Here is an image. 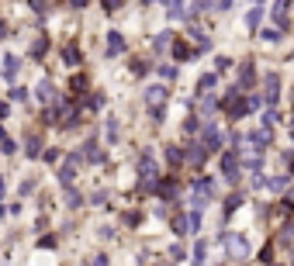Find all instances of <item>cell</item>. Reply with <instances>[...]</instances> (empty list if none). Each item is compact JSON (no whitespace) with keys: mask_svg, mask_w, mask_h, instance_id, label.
I'll return each instance as SVG.
<instances>
[{"mask_svg":"<svg viewBox=\"0 0 294 266\" xmlns=\"http://www.w3.org/2000/svg\"><path fill=\"white\" fill-rule=\"evenodd\" d=\"M222 111H225V118H229V121H242L246 114H253V104H249V94H242L239 87H232V90H225V94H222Z\"/></svg>","mask_w":294,"mask_h":266,"instance_id":"1","label":"cell"},{"mask_svg":"<svg viewBox=\"0 0 294 266\" xmlns=\"http://www.w3.org/2000/svg\"><path fill=\"white\" fill-rule=\"evenodd\" d=\"M218 170H222V180L235 187V183L242 180V149H225V152H222Z\"/></svg>","mask_w":294,"mask_h":266,"instance_id":"2","label":"cell"},{"mask_svg":"<svg viewBox=\"0 0 294 266\" xmlns=\"http://www.w3.org/2000/svg\"><path fill=\"white\" fill-rule=\"evenodd\" d=\"M211 201H215V180L211 176H197L194 183H191V204L197 211H204Z\"/></svg>","mask_w":294,"mask_h":266,"instance_id":"3","label":"cell"},{"mask_svg":"<svg viewBox=\"0 0 294 266\" xmlns=\"http://www.w3.org/2000/svg\"><path fill=\"white\" fill-rule=\"evenodd\" d=\"M270 142H274V138H270V128H263V125L246 132V145H249V152H256V156H267Z\"/></svg>","mask_w":294,"mask_h":266,"instance_id":"4","label":"cell"},{"mask_svg":"<svg viewBox=\"0 0 294 266\" xmlns=\"http://www.w3.org/2000/svg\"><path fill=\"white\" fill-rule=\"evenodd\" d=\"M256 80H260V69H256V59H242L239 62V90H253Z\"/></svg>","mask_w":294,"mask_h":266,"instance_id":"5","label":"cell"},{"mask_svg":"<svg viewBox=\"0 0 294 266\" xmlns=\"http://www.w3.org/2000/svg\"><path fill=\"white\" fill-rule=\"evenodd\" d=\"M222 142H225L222 128H218L215 121H204V128H201V145H204L208 152H218V149H222Z\"/></svg>","mask_w":294,"mask_h":266,"instance_id":"6","label":"cell"},{"mask_svg":"<svg viewBox=\"0 0 294 266\" xmlns=\"http://www.w3.org/2000/svg\"><path fill=\"white\" fill-rule=\"evenodd\" d=\"M166 87H163V83H153V87H145V104H149V111H153V107H163V104H166Z\"/></svg>","mask_w":294,"mask_h":266,"instance_id":"7","label":"cell"},{"mask_svg":"<svg viewBox=\"0 0 294 266\" xmlns=\"http://www.w3.org/2000/svg\"><path fill=\"white\" fill-rule=\"evenodd\" d=\"M183 152H187V163H191V166H197V170H201V166L208 163V156H211V152L204 149L201 142H191V145H187Z\"/></svg>","mask_w":294,"mask_h":266,"instance_id":"8","label":"cell"},{"mask_svg":"<svg viewBox=\"0 0 294 266\" xmlns=\"http://www.w3.org/2000/svg\"><path fill=\"white\" fill-rule=\"evenodd\" d=\"M280 249H287V252H294V221H284L280 225V232H277V239H274Z\"/></svg>","mask_w":294,"mask_h":266,"instance_id":"9","label":"cell"},{"mask_svg":"<svg viewBox=\"0 0 294 266\" xmlns=\"http://www.w3.org/2000/svg\"><path fill=\"white\" fill-rule=\"evenodd\" d=\"M242 201H246V197H242V194H239V190H235V194H229V197H225V204H222V225H225V221H229V218H232L235 211L242 208Z\"/></svg>","mask_w":294,"mask_h":266,"instance_id":"10","label":"cell"},{"mask_svg":"<svg viewBox=\"0 0 294 266\" xmlns=\"http://www.w3.org/2000/svg\"><path fill=\"white\" fill-rule=\"evenodd\" d=\"M291 180H294L291 173H287V170H280L277 176H267V190H274V194H284V190L291 187Z\"/></svg>","mask_w":294,"mask_h":266,"instance_id":"11","label":"cell"},{"mask_svg":"<svg viewBox=\"0 0 294 266\" xmlns=\"http://www.w3.org/2000/svg\"><path fill=\"white\" fill-rule=\"evenodd\" d=\"M263 18H267L263 7H249V11H246V28H249V35H256V31L263 28Z\"/></svg>","mask_w":294,"mask_h":266,"instance_id":"12","label":"cell"},{"mask_svg":"<svg viewBox=\"0 0 294 266\" xmlns=\"http://www.w3.org/2000/svg\"><path fill=\"white\" fill-rule=\"evenodd\" d=\"M35 94H39V100H42V104L56 107V87H52V80H42L39 87H35Z\"/></svg>","mask_w":294,"mask_h":266,"instance_id":"13","label":"cell"},{"mask_svg":"<svg viewBox=\"0 0 294 266\" xmlns=\"http://www.w3.org/2000/svg\"><path fill=\"white\" fill-rule=\"evenodd\" d=\"M215 87H218V73H201V76H197V83H194L197 97H204L208 90H215Z\"/></svg>","mask_w":294,"mask_h":266,"instance_id":"14","label":"cell"},{"mask_svg":"<svg viewBox=\"0 0 294 266\" xmlns=\"http://www.w3.org/2000/svg\"><path fill=\"white\" fill-rule=\"evenodd\" d=\"M125 52V35L121 31H107V56H121Z\"/></svg>","mask_w":294,"mask_h":266,"instance_id":"15","label":"cell"},{"mask_svg":"<svg viewBox=\"0 0 294 266\" xmlns=\"http://www.w3.org/2000/svg\"><path fill=\"white\" fill-rule=\"evenodd\" d=\"M173 42H176L173 31H159V35L153 38V52H166V49H173Z\"/></svg>","mask_w":294,"mask_h":266,"instance_id":"16","label":"cell"},{"mask_svg":"<svg viewBox=\"0 0 294 266\" xmlns=\"http://www.w3.org/2000/svg\"><path fill=\"white\" fill-rule=\"evenodd\" d=\"M163 7H166V18H173V21L187 18V7H183V0H163Z\"/></svg>","mask_w":294,"mask_h":266,"instance_id":"17","label":"cell"},{"mask_svg":"<svg viewBox=\"0 0 294 266\" xmlns=\"http://www.w3.org/2000/svg\"><path fill=\"white\" fill-rule=\"evenodd\" d=\"M170 52H173V59H176V62H187V59H191V56H197L194 49H191L187 42H180V38H176V42H173V49H170Z\"/></svg>","mask_w":294,"mask_h":266,"instance_id":"18","label":"cell"},{"mask_svg":"<svg viewBox=\"0 0 294 266\" xmlns=\"http://www.w3.org/2000/svg\"><path fill=\"white\" fill-rule=\"evenodd\" d=\"M166 163L170 166H183L187 163V152L180 149V145H166Z\"/></svg>","mask_w":294,"mask_h":266,"instance_id":"19","label":"cell"},{"mask_svg":"<svg viewBox=\"0 0 294 266\" xmlns=\"http://www.w3.org/2000/svg\"><path fill=\"white\" fill-rule=\"evenodd\" d=\"M215 7V0H194L191 7H187V18H201V14H208Z\"/></svg>","mask_w":294,"mask_h":266,"instance_id":"20","label":"cell"},{"mask_svg":"<svg viewBox=\"0 0 294 266\" xmlns=\"http://www.w3.org/2000/svg\"><path fill=\"white\" fill-rule=\"evenodd\" d=\"M66 208H69V211L83 208V194H80L77 187H66Z\"/></svg>","mask_w":294,"mask_h":266,"instance_id":"21","label":"cell"},{"mask_svg":"<svg viewBox=\"0 0 294 266\" xmlns=\"http://www.w3.org/2000/svg\"><path fill=\"white\" fill-rule=\"evenodd\" d=\"M260 121H263V128H277V125H280V121H284V118H280V111H277V107H267V111H263V118H260Z\"/></svg>","mask_w":294,"mask_h":266,"instance_id":"22","label":"cell"},{"mask_svg":"<svg viewBox=\"0 0 294 266\" xmlns=\"http://www.w3.org/2000/svg\"><path fill=\"white\" fill-rule=\"evenodd\" d=\"M73 166H77V163H73V159H66V166L59 170V183H62V187H69V183H73V176H77Z\"/></svg>","mask_w":294,"mask_h":266,"instance_id":"23","label":"cell"},{"mask_svg":"<svg viewBox=\"0 0 294 266\" xmlns=\"http://www.w3.org/2000/svg\"><path fill=\"white\" fill-rule=\"evenodd\" d=\"M156 194H159V197H176V180H173V176H170V180H159Z\"/></svg>","mask_w":294,"mask_h":266,"instance_id":"24","label":"cell"},{"mask_svg":"<svg viewBox=\"0 0 294 266\" xmlns=\"http://www.w3.org/2000/svg\"><path fill=\"white\" fill-rule=\"evenodd\" d=\"M83 159H87V163H97V159H100L97 138H87V145H83Z\"/></svg>","mask_w":294,"mask_h":266,"instance_id":"25","label":"cell"},{"mask_svg":"<svg viewBox=\"0 0 294 266\" xmlns=\"http://www.w3.org/2000/svg\"><path fill=\"white\" fill-rule=\"evenodd\" d=\"M18 69H21V59L18 56H7V59H4V76H7V80H14Z\"/></svg>","mask_w":294,"mask_h":266,"instance_id":"26","label":"cell"},{"mask_svg":"<svg viewBox=\"0 0 294 266\" xmlns=\"http://www.w3.org/2000/svg\"><path fill=\"white\" fill-rule=\"evenodd\" d=\"M187 225H191V232L197 235V232H201V225H204V214H201L197 208H191V211H187Z\"/></svg>","mask_w":294,"mask_h":266,"instance_id":"27","label":"cell"},{"mask_svg":"<svg viewBox=\"0 0 294 266\" xmlns=\"http://www.w3.org/2000/svg\"><path fill=\"white\" fill-rule=\"evenodd\" d=\"M260 38H263V42H267V45H277V42H280V38H284V31H280V28H263V31H260Z\"/></svg>","mask_w":294,"mask_h":266,"instance_id":"28","label":"cell"},{"mask_svg":"<svg viewBox=\"0 0 294 266\" xmlns=\"http://www.w3.org/2000/svg\"><path fill=\"white\" fill-rule=\"evenodd\" d=\"M204 259H208V242H204V239H197V246H194V263H191V266H204Z\"/></svg>","mask_w":294,"mask_h":266,"instance_id":"29","label":"cell"},{"mask_svg":"<svg viewBox=\"0 0 294 266\" xmlns=\"http://www.w3.org/2000/svg\"><path fill=\"white\" fill-rule=\"evenodd\" d=\"M24 152H28L31 159H39V156H42V138H39V135H28V149H24Z\"/></svg>","mask_w":294,"mask_h":266,"instance_id":"30","label":"cell"},{"mask_svg":"<svg viewBox=\"0 0 294 266\" xmlns=\"http://www.w3.org/2000/svg\"><path fill=\"white\" fill-rule=\"evenodd\" d=\"M104 132H107V142H118V135H121V125H118V118H107Z\"/></svg>","mask_w":294,"mask_h":266,"instance_id":"31","label":"cell"},{"mask_svg":"<svg viewBox=\"0 0 294 266\" xmlns=\"http://www.w3.org/2000/svg\"><path fill=\"white\" fill-rule=\"evenodd\" d=\"M232 66H235V62H232L229 56H215V73H218V76H225Z\"/></svg>","mask_w":294,"mask_h":266,"instance_id":"32","label":"cell"},{"mask_svg":"<svg viewBox=\"0 0 294 266\" xmlns=\"http://www.w3.org/2000/svg\"><path fill=\"white\" fill-rule=\"evenodd\" d=\"M173 232H176V235H191V225H187V214H176V218H173Z\"/></svg>","mask_w":294,"mask_h":266,"instance_id":"33","label":"cell"},{"mask_svg":"<svg viewBox=\"0 0 294 266\" xmlns=\"http://www.w3.org/2000/svg\"><path fill=\"white\" fill-rule=\"evenodd\" d=\"M274 252H277V242H270V246H263V249H260V263L274 266Z\"/></svg>","mask_w":294,"mask_h":266,"instance_id":"34","label":"cell"},{"mask_svg":"<svg viewBox=\"0 0 294 266\" xmlns=\"http://www.w3.org/2000/svg\"><path fill=\"white\" fill-rule=\"evenodd\" d=\"M62 59H66L69 66H80V49L77 45H66V49H62Z\"/></svg>","mask_w":294,"mask_h":266,"instance_id":"35","label":"cell"},{"mask_svg":"<svg viewBox=\"0 0 294 266\" xmlns=\"http://www.w3.org/2000/svg\"><path fill=\"white\" fill-rule=\"evenodd\" d=\"M100 104H104V94H90L87 100H83V107H90V111H97Z\"/></svg>","mask_w":294,"mask_h":266,"instance_id":"36","label":"cell"},{"mask_svg":"<svg viewBox=\"0 0 294 266\" xmlns=\"http://www.w3.org/2000/svg\"><path fill=\"white\" fill-rule=\"evenodd\" d=\"M176 73H180V69H176L173 62H166V66H159V76H163V80H176Z\"/></svg>","mask_w":294,"mask_h":266,"instance_id":"37","label":"cell"},{"mask_svg":"<svg viewBox=\"0 0 294 266\" xmlns=\"http://www.w3.org/2000/svg\"><path fill=\"white\" fill-rule=\"evenodd\" d=\"M100 7H104L107 14H115V11H121V7H125V0H100Z\"/></svg>","mask_w":294,"mask_h":266,"instance_id":"38","label":"cell"},{"mask_svg":"<svg viewBox=\"0 0 294 266\" xmlns=\"http://www.w3.org/2000/svg\"><path fill=\"white\" fill-rule=\"evenodd\" d=\"M0 149H4V152H18V145L7 138V132H4V128H0Z\"/></svg>","mask_w":294,"mask_h":266,"instance_id":"39","label":"cell"},{"mask_svg":"<svg viewBox=\"0 0 294 266\" xmlns=\"http://www.w3.org/2000/svg\"><path fill=\"white\" fill-rule=\"evenodd\" d=\"M132 73H135V76H145V73H149V62H145V59H135V62H132Z\"/></svg>","mask_w":294,"mask_h":266,"instance_id":"40","label":"cell"},{"mask_svg":"<svg viewBox=\"0 0 294 266\" xmlns=\"http://www.w3.org/2000/svg\"><path fill=\"white\" fill-rule=\"evenodd\" d=\"M45 49H49V38H39V42L31 45V56H45Z\"/></svg>","mask_w":294,"mask_h":266,"instance_id":"41","label":"cell"},{"mask_svg":"<svg viewBox=\"0 0 294 266\" xmlns=\"http://www.w3.org/2000/svg\"><path fill=\"white\" fill-rule=\"evenodd\" d=\"M232 7H235V0H215V11H225V14H229Z\"/></svg>","mask_w":294,"mask_h":266,"instance_id":"42","label":"cell"},{"mask_svg":"<svg viewBox=\"0 0 294 266\" xmlns=\"http://www.w3.org/2000/svg\"><path fill=\"white\" fill-rule=\"evenodd\" d=\"M24 97H28V90H21V87H14V90H11V100H24Z\"/></svg>","mask_w":294,"mask_h":266,"instance_id":"43","label":"cell"},{"mask_svg":"<svg viewBox=\"0 0 294 266\" xmlns=\"http://www.w3.org/2000/svg\"><path fill=\"white\" fill-rule=\"evenodd\" d=\"M31 11L35 14H45V0H31Z\"/></svg>","mask_w":294,"mask_h":266,"instance_id":"44","label":"cell"},{"mask_svg":"<svg viewBox=\"0 0 294 266\" xmlns=\"http://www.w3.org/2000/svg\"><path fill=\"white\" fill-rule=\"evenodd\" d=\"M170 256H173V263H180V259H183V249L173 246V249H170Z\"/></svg>","mask_w":294,"mask_h":266,"instance_id":"45","label":"cell"},{"mask_svg":"<svg viewBox=\"0 0 294 266\" xmlns=\"http://www.w3.org/2000/svg\"><path fill=\"white\" fill-rule=\"evenodd\" d=\"M90 266H107V256H104V252H100V256H94V263Z\"/></svg>","mask_w":294,"mask_h":266,"instance_id":"46","label":"cell"},{"mask_svg":"<svg viewBox=\"0 0 294 266\" xmlns=\"http://www.w3.org/2000/svg\"><path fill=\"white\" fill-rule=\"evenodd\" d=\"M87 4H90V0H69V7H77V11H80V7H87Z\"/></svg>","mask_w":294,"mask_h":266,"instance_id":"47","label":"cell"},{"mask_svg":"<svg viewBox=\"0 0 294 266\" xmlns=\"http://www.w3.org/2000/svg\"><path fill=\"white\" fill-rule=\"evenodd\" d=\"M7 35V21H0V38Z\"/></svg>","mask_w":294,"mask_h":266,"instance_id":"48","label":"cell"},{"mask_svg":"<svg viewBox=\"0 0 294 266\" xmlns=\"http://www.w3.org/2000/svg\"><path fill=\"white\" fill-rule=\"evenodd\" d=\"M287 135H291V145H294V121H291V128H287Z\"/></svg>","mask_w":294,"mask_h":266,"instance_id":"49","label":"cell"},{"mask_svg":"<svg viewBox=\"0 0 294 266\" xmlns=\"http://www.w3.org/2000/svg\"><path fill=\"white\" fill-rule=\"evenodd\" d=\"M4 190H7V183H4V176H0V197H4Z\"/></svg>","mask_w":294,"mask_h":266,"instance_id":"50","label":"cell"},{"mask_svg":"<svg viewBox=\"0 0 294 266\" xmlns=\"http://www.w3.org/2000/svg\"><path fill=\"white\" fill-rule=\"evenodd\" d=\"M249 7H263V0H249Z\"/></svg>","mask_w":294,"mask_h":266,"instance_id":"51","label":"cell"},{"mask_svg":"<svg viewBox=\"0 0 294 266\" xmlns=\"http://www.w3.org/2000/svg\"><path fill=\"white\" fill-rule=\"evenodd\" d=\"M159 266H173V263H159Z\"/></svg>","mask_w":294,"mask_h":266,"instance_id":"52","label":"cell"},{"mask_svg":"<svg viewBox=\"0 0 294 266\" xmlns=\"http://www.w3.org/2000/svg\"><path fill=\"white\" fill-rule=\"evenodd\" d=\"M291 59H294V52H291Z\"/></svg>","mask_w":294,"mask_h":266,"instance_id":"53","label":"cell"},{"mask_svg":"<svg viewBox=\"0 0 294 266\" xmlns=\"http://www.w3.org/2000/svg\"><path fill=\"white\" fill-rule=\"evenodd\" d=\"M274 266H280V263H274Z\"/></svg>","mask_w":294,"mask_h":266,"instance_id":"54","label":"cell"}]
</instances>
